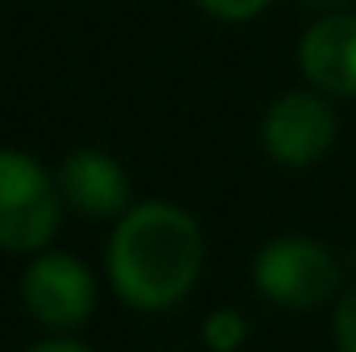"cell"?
I'll list each match as a JSON object with an SVG mask.
<instances>
[{
	"mask_svg": "<svg viewBox=\"0 0 356 352\" xmlns=\"http://www.w3.org/2000/svg\"><path fill=\"white\" fill-rule=\"evenodd\" d=\"M203 269V232L175 203L133 207L108 245L116 294L137 311H166L195 286Z\"/></svg>",
	"mask_w": 356,
	"mask_h": 352,
	"instance_id": "cell-1",
	"label": "cell"
},
{
	"mask_svg": "<svg viewBox=\"0 0 356 352\" xmlns=\"http://www.w3.org/2000/svg\"><path fill=\"white\" fill-rule=\"evenodd\" d=\"M336 344L340 352H356V290H348L336 307Z\"/></svg>",
	"mask_w": 356,
	"mask_h": 352,
	"instance_id": "cell-9",
	"label": "cell"
},
{
	"mask_svg": "<svg viewBox=\"0 0 356 352\" xmlns=\"http://www.w3.org/2000/svg\"><path fill=\"white\" fill-rule=\"evenodd\" d=\"M253 278H257L266 298L302 311V307H319L323 298H332V290L340 282V269H336V257L319 241L277 237L257 253Z\"/></svg>",
	"mask_w": 356,
	"mask_h": 352,
	"instance_id": "cell-3",
	"label": "cell"
},
{
	"mask_svg": "<svg viewBox=\"0 0 356 352\" xmlns=\"http://www.w3.org/2000/svg\"><path fill=\"white\" fill-rule=\"evenodd\" d=\"M266 154L282 166H311L336 141V112L315 91H290L266 112Z\"/></svg>",
	"mask_w": 356,
	"mask_h": 352,
	"instance_id": "cell-5",
	"label": "cell"
},
{
	"mask_svg": "<svg viewBox=\"0 0 356 352\" xmlns=\"http://www.w3.org/2000/svg\"><path fill=\"white\" fill-rule=\"evenodd\" d=\"M58 228V195L46 170L17 150H0V249L33 253Z\"/></svg>",
	"mask_w": 356,
	"mask_h": 352,
	"instance_id": "cell-2",
	"label": "cell"
},
{
	"mask_svg": "<svg viewBox=\"0 0 356 352\" xmlns=\"http://www.w3.org/2000/svg\"><path fill=\"white\" fill-rule=\"evenodd\" d=\"M58 191L75 211H83L91 220L116 216L129 203V178L120 170V162H112L108 154H95V150H79L63 162Z\"/></svg>",
	"mask_w": 356,
	"mask_h": 352,
	"instance_id": "cell-7",
	"label": "cell"
},
{
	"mask_svg": "<svg viewBox=\"0 0 356 352\" xmlns=\"http://www.w3.org/2000/svg\"><path fill=\"white\" fill-rule=\"evenodd\" d=\"M307 4H315V8H340V4H348V0H307Z\"/></svg>",
	"mask_w": 356,
	"mask_h": 352,
	"instance_id": "cell-12",
	"label": "cell"
},
{
	"mask_svg": "<svg viewBox=\"0 0 356 352\" xmlns=\"http://www.w3.org/2000/svg\"><path fill=\"white\" fill-rule=\"evenodd\" d=\"M21 298L29 315L46 328H79L95 307V278L71 253H42L21 278Z\"/></svg>",
	"mask_w": 356,
	"mask_h": 352,
	"instance_id": "cell-4",
	"label": "cell"
},
{
	"mask_svg": "<svg viewBox=\"0 0 356 352\" xmlns=\"http://www.w3.org/2000/svg\"><path fill=\"white\" fill-rule=\"evenodd\" d=\"M245 336H249V323H245L236 311H216V315H207V323H203V340L216 352L241 349Z\"/></svg>",
	"mask_w": 356,
	"mask_h": 352,
	"instance_id": "cell-8",
	"label": "cell"
},
{
	"mask_svg": "<svg viewBox=\"0 0 356 352\" xmlns=\"http://www.w3.org/2000/svg\"><path fill=\"white\" fill-rule=\"evenodd\" d=\"M298 67L319 91L356 95V13L319 17L298 42Z\"/></svg>",
	"mask_w": 356,
	"mask_h": 352,
	"instance_id": "cell-6",
	"label": "cell"
},
{
	"mask_svg": "<svg viewBox=\"0 0 356 352\" xmlns=\"http://www.w3.org/2000/svg\"><path fill=\"white\" fill-rule=\"evenodd\" d=\"M29 352H91L88 344H79V340H50V344H38V349Z\"/></svg>",
	"mask_w": 356,
	"mask_h": 352,
	"instance_id": "cell-11",
	"label": "cell"
},
{
	"mask_svg": "<svg viewBox=\"0 0 356 352\" xmlns=\"http://www.w3.org/2000/svg\"><path fill=\"white\" fill-rule=\"evenodd\" d=\"M211 17H220V21H249V17H257L261 8H266L269 0H199Z\"/></svg>",
	"mask_w": 356,
	"mask_h": 352,
	"instance_id": "cell-10",
	"label": "cell"
}]
</instances>
